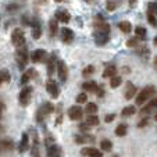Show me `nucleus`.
<instances>
[{
    "label": "nucleus",
    "mask_w": 157,
    "mask_h": 157,
    "mask_svg": "<svg viewBox=\"0 0 157 157\" xmlns=\"http://www.w3.org/2000/svg\"><path fill=\"white\" fill-rule=\"evenodd\" d=\"M156 93V88L153 85H147L139 92V95L136 96V106H143L147 100H150V98H153V95Z\"/></svg>",
    "instance_id": "1"
},
{
    "label": "nucleus",
    "mask_w": 157,
    "mask_h": 157,
    "mask_svg": "<svg viewBox=\"0 0 157 157\" xmlns=\"http://www.w3.org/2000/svg\"><path fill=\"white\" fill-rule=\"evenodd\" d=\"M54 110H56L54 104H52L50 101H44V103L42 104L40 107H39L38 113H36V121H38V122H42L48 116H50V114L53 113Z\"/></svg>",
    "instance_id": "2"
},
{
    "label": "nucleus",
    "mask_w": 157,
    "mask_h": 157,
    "mask_svg": "<svg viewBox=\"0 0 157 157\" xmlns=\"http://www.w3.org/2000/svg\"><path fill=\"white\" fill-rule=\"evenodd\" d=\"M15 61H17V64H18V68L24 71L25 67H27V64H28V50H27V46L17 49V52H15Z\"/></svg>",
    "instance_id": "3"
},
{
    "label": "nucleus",
    "mask_w": 157,
    "mask_h": 157,
    "mask_svg": "<svg viewBox=\"0 0 157 157\" xmlns=\"http://www.w3.org/2000/svg\"><path fill=\"white\" fill-rule=\"evenodd\" d=\"M11 43L14 44L15 48H24L25 46V35L24 31L21 28H15L11 33Z\"/></svg>",
    "instance_id": "4"
},
{
    "label": "nucleus",
    "mask_w": 157,
    "mask_h": 157,
    "mask_svg": "<svg viewBox=\"0 0 157 157\" xmlns=\"http://www.w3.org/2000/svg\"><path fill=\"white\" fill-rule=\"evenodd\" d=\"M32 90L33 89L31 88V86H24L22 90L20 92V95H18V101H20V104L22 107L28 106V104L31 103V99H32Z\"/></svg>",
    "instance_id": "5"
},
{
    "label": "nucleus",
    "mask_w": 157,
    "mask_h": 157,
    "mask_svg": "<svg viewBox=\"0 0 157 157\" xmlns=\"http://www.w3.org/2000/svg\"><path fill=\"white\" fill-rule=\"evenodd\" d=\"M59 79L61 81V83H64L65 81L68 79V67L65 64L64 60H57V70H56Z\"/></svg>",
    "instance_id": "6"
},
{
    "label": "nucleus",
    "mask_w": 157,
    "mask_h": 157,
    "mask_svg": "<svg viewBox=\"0 0 157 157\" xmlns=\"http://www.w3.org/2000/svg\"><path fill=\"white\" fill-rule=\"evenodd\" d=\"M93 28H95V31H100V32H109L110 33V25L104 21V18L101 17V15H96L95 21H93Z\"/></svg>",
    "instance_id": "7"
},
{
    "label": "nucleus",
    "mask_w": 157,
    "mask_h": 157,
    "mask_svg": "<svg viewBox=\"0 0 157 157\" xmlns=\"http://www.w3.org/2000/svg\"><path fill=\"white\" fill-rule=\"evenodd\" d=\"M46 90L48 93L52 96L53 99H57L59 98V93H60V88H59V83L53 79H49L46 82Z\"/></svg>",
    "instance_id": "8"
},
{
    "label": "nucleus",
    "mask_w": 157,
    "mask_h": 157,
    "mask_svg": "<svg viewBox=\"0 0 157 157\" xmlns=\"http://www.w3.org/2000/svg\"><path fill=\"white\" fill-rule=\"evenodd\" d=\"M31 60L33 63H44L48 60V53H46L44 49H36L31 54Z\"/></svg>",
    "instance_id": "9"
},
{
    "label": "nucleus",
    "mask_w": 157,
    "mask_h": 157,
    "mask_svg": "<svg viewBox=\"0 0 157 157\" xmlns=\"http://www.w3.org/2000/svg\"><path fill=\"white\" fill-rule=\"evenodd\" d=\"M156 109H157V98H154V99H151V100L149 101L146 106H143L142 109H140L139 114L142 117H147L149 114H150L153 110H156Z\"/></svg>",
    "instance_id": "10"
},
{
    "label": "nucleus",
    "mask_w": 157,
    "mask_h": 157,
    "mask_svg": "<svg viewBox=\"0 0 157 157\" xmlns=\"http://www.w3.org/2000/svg\"><path fill=\"white\" fill-rule=\"evenodd\" d=\"M60 38H61V40L64 43H71L75 38V33L70 28H61L60 29Z\"/></svg>",
    "instance_id": "11"
},
{
    "label": "nucleus",
    "mask_w": 157,
    "mask_h": 157,
    "mask_svg": "<svg viewBox=\"0 0 157 157\" xmlns=\"http://www.w3.org/2000/svg\"><path fill=\"white\" fill-rule=\"evenodd\" d=\"M93 38H95V43L98 46H103L109 42V32H100V31H95L93 33Z\"/></svg>",
    "instance_id": "12"
},
{
    "label": "nucleus",
    "mask_w": 157,
    "mask_h": 157,
    "mask_svg": "<svg viewBox=\"0 0 157 157\" xmlns=\"http://www.w3.org/2000/svg\"><path fill=\"white\" fill-rule=\"evenodd\" d=\"M31 35H32V38L35 39V40H38L42 36V25L38 20H33L32 22H31Z\"/></svg>",
    "instance_id": "13"
},
{
    "label": "nucleus",
    "mask_w": 157,
    "mask_h": 157,
    "mask_svg": "<svg viewBox=\"0 0 157 157\" xmlns=\"http://www.w3.org/2000/svg\"><path fill=\"white\" fill-rule=\"evenodd\" d=\"M54 18H56L59 22H63V24H67L71 20V14H70L67 10H57L54 13Z\"/></svg>",
    "instance_id": "14"
},
{
    "label": "nucleus",
    "mask_w": 157,
    "mask_h": 157,
    "mask_svg": "<svg viewBox=\"0 0 157 157\" xmlns=\"http://www.w3.org/2000/svg\"><path fill=\"white\" fill-rule=\"evenodd\" d=\"M81 154L86 157H103V151L98 150L96 147H83L81 150Z\"/></svg>",
    "instance_id": "15"
},
{
    "label": "nucleus",
    "mask_w": 157,
    "mask_h": 157,
    "mask_svg": "<svg viewBox=\"0 0 157 157\" xmlns=\"http://www.w3.org/2000/svg\"><path fill=\"white\" fill-rule=\"evenodd\" d=\"M83 114V110L81 106H72L68 109V117L71 120H79Z\"/></svg>",
    "instance_id": "16"
},
{
    "label": "nucleus",
    "mask_w": 157,
    "mask_h": 157,
    "mask_svg": "<svg viewBox=\"0 0 157 157\" xmlns=\"http://www.w3.org/2000/svg\"><path fill=\"white\" fill-rule=\"evenodd\" d=\"M75 142L79 143V145L95 143V138H93L92 135H88V133H79V135H75Z\"/></svg>",
    "instance_id": "17"
},
{
    "label": "nucleus",
    "mask_w": 157,
    "mask_h": 157,
    "mask_svg": "<svg viewBox=\"0 0 157 157\" xmlns=\"http://www.w3.org/2000/svg\"><path fill=\"white\" fill-rule=\"evenodd\" d=\"M28 147H29V135H28L27 132H24L22 136H21L20 145H18V151H20V153H24V151L28 150Z\"/></svg>",
    "instance_id": "18"
},
{
    "label": "nucleus",
    "mask_w": 157,
    "mask_h": 157,
    "mask_svg": "<svg viewBox=\"0 0 157 157\" xmlns=\"http://www.w3.org/2000/svg\"><path fill=\"white\" fill-rule=\"evenodd\" d=\"M57 70V57L56 54H52L50 57H49V61H48V74L49 77H52V75L56 72Z\"/></svg>",
    "instance_id": "19"
},
{
    "label": "nucleus",
    "mask_w": 157,
    "mask_h": 157,
    "mask_svg": "<svg viewBox=\"0 0 157 157\" xmlns=\"http://www.w3.org/2000/svg\"><path fill=\"white\" fill-rule=\"evenodd\" d=\"M63 156V149L59 145H52L48 147V157H61Z\"/></svg>",
    "instance_id": "20"
},
{
    "label": "nucleus",
    "mask_w": 157,
    "mask_h": 157,
    "mask_svg": "<svg viewBox=\"0 0 157 157\" xmlns=\"http://www.w3.org/2000/svg\"><path fill=\"white\" fill-rule=\"evenodd\" d=\"M135 95H136V86L133 85L132 82H127V86H125V90H124V98L132 99Z\"/></svg>",
    "instance_id": "21"
},
{
    "label": "nucleus",
    "mask_w": 157,
    "mask_h": 157,
    "mask_svg": "<svg viewBox=\"0 0 157 157\" xmlns=\"http://www.w3.org/2000/svg\"><path fill=\"white\" fill-rule=\"evenodd\" d=\"M35 75H36L35 70H33V68H28L27 71L22 74V77H21V85H27V83L29 82V81L35 77Z\"/></svg>",
    "instance_id": "22"
},
{
    "label": "nucleus",
    "mask_w": 157,
    "mask_h": 157,
    "mask_svg": "<svg viewBox=\"0 0 157 157\" xmlns=\"http://www.w3.org/2000/svg\"><path fill=\"white\" fill-rule=\"evenodd\" d=\"M33 133V143H32V157H42L40 156V151H39V139H38V135H36L35 131H32Z\"/></svg>",
    "instance_id": "23"
},
{
    "label": "nucleus",
    "mask_w": 157,
    "mask_h": 157,
    "mask_svg": "<svg viewBox=\"0 0 157 157\" xmlns=\"http://www.w3.org/2000/svg\"><path fill=\"white\" fill-rule=\"evenodd\" d=\"M98 82L95 81H88V82H83L82 83V89L86 90V92H96V89H98Z\"/></svg>",
    "instance_id": "24"
},
{
    "label": "nucleus",
    "mask_w": 157,
    "mask_h": 157,
    "mask_svg": "<svg viewBox=\"0 0 157 157\" xmlns=\"http://www.w3.org/2000/svg\"><path fill=\"white\" fill-rule=\"evenodd\" d=\"M57 29H59V21H57L56 18H52V20L49 21V33H50V36L56 35Z\"/></svg>",
    "instance_id": "25"
},
{
    "label": "nucleus",
    "mask_w": 157,
    "mask_h": 157,
    "mask_svg": "<svg viewBox=\"0 0 157 157\" xmlns=\"http://www.w3.org/2000/svg\"><path fill=\"white\" fill-rule=\"evenodd\" d=\"M116 72H117L116 65L110 64V65H107L106 68H104V71H103V78H111V77H114V75H116Z\"/></svg>",
    "instance_id": "26"
},
{
    "label": "nucleus",
    "mask_w": 157,
    "mask_h": 157,
    "mask_svg": "<svg viewBox=\"0 0 157 157\" xmlns=\"http://www.w3.org/2000/svg\"><path fill=\"white\" fill-rule=\"evenodd\" d=\"M0 147L3 149V150H13L14 149V142H13L11 139H3L2 142H0Z\"/></svg>",
    "instance_id": "27"
},
{
    "label": "nucleus",
    "mask_w": 157,
    "mask_h": 157,
    "mask_svg": "<svg viewBox=\"0 0 157 157\" xmlns=\"http://www.w3.org/2000/svg\"><path fill=\"white\" fill-rule=\"evenodd\" d=\"M118 28L122 31V32L129 33L131 29H132V24H131L129 21H121V22L118 24Z\"/></svg>",
    "instance_id": "28"
},
{
    "label": "nucleus",
    "mask_w": 157,
    "mask_h": 157,
    "mask_svg": "<svg viewBox=\"0 0 157 157\" xmlns=\"http://www.w3.org/2000/svg\"><path fill=\"white\" fill-rule=\"evenodd\" d=\"M135 113H136V109H135V106H127L125 109H122L121 116L122 117H131V116H133Z\"/></svg>",
    "instance_id": "29"
},
{
    "label": "nucleus",
    "mask_w": 157,
    "mask_h": 157,
    "mask_svg": "<svg viewBox=\"0 0 157 157\" xmlns=\"http://www.w3.org/2000/svg\"><path fill=\"white\" fill-rule=\"evenodd\" d=\"M85 122L88 125H90V127H96V125H99V117H96V114L88 116L86 120H85Z\"/></svg>",
    "instance_id": "30"
},
{
    "label": "nucleus",
    "mask_w": 157,
    "mask_h": 157,
    "mask_svg": "<svg viewBox=\"0 0 157 157\" xmlns=\"http://www.w3.org/2000/svg\"><path fill=\"white\" fill-rule=\"evenodd\" d=\"M127 132H128V127L125 124H120L118 127L116 128V135L117 136H125L127 135Z\"/></svg>",
    "instance_id": "31"
},
{
    "label": "nucleus",
    "mask_w": 157,
    "mask_h": 157,
    "mask_svg": "<svg viewBox=\"0 0 157 157\" xmlns=\"http://www.w3.org/2000/svg\"><path fill=\"white\" fill-rule=\"evenodd\" d=\"M85 113L88 116H92V114H96L98 113V106L95 103H88L85 107Z\"/></svg>",
    "instance_id": "32"
},
{
    "label": "nucleus",
    "mask_w": 157,
    "mask_h": 157,
    "mask_svg": "<svg viewBox=\"0 0 157 157\" xmlns=\"http://www.w3.org/2000/svg\"><path fill=\"white\" fill-rule=\"evenodd\" d=\"M100 149H101V151H111V149H113V143L110 142L109 139H103L100 142Z\"/></svg>",
    "instance_id": "33"
},
{
    "label": "nucleus",
    "mask_w": 157,
    "mask_h": 157,
    "mask_svg": "<svg viewBox=\"0 0 157 157\" xmlns=\"http://www.w3.org/2000/svg\"><path fill=\"white\" fill-rule=\"evenodd\" d=\"M135 33H136V38L140 40H145L146 39V29L143 27H136L135 28Z\"/></svg>",
    "instance_id": "34"
},
{
    "label": "nucleus",
    "mask_w": 157,
    "mask_h": 157,
    "mask_svg": "<svg viewBox=\"0 0 157 157\" xmlns=\"http://www.w3.org/2000/svg\"><path fill=\"white\" fill-rule=\"evenodd\" d=\"M121 82H122V78L120 77V75H114V77H111L110 86H111V88H118V86L121 85Z\"/></svg>",
    "instance_id": "35"
},
{
    "label": "nucleus",
    "mask_w": 157,
    "mask_h": 157,
    "mask_svg": "<svg viewBox=\"0 0 157 157\" xmlns=\"http://www.w3.org/2000/svg\"><path fill=\"white\" fill-rule=\"evenodd\" d=\"M93 72H95V67L93 65H88V67H85L82 71V75L83 77H89V75H92Z\"/></svg>",
    "instance_id": "36"
},
{
    "label": "nucleus",
    "mask_w": 157,
    "mask_h": 157,
    "mask_svg": "<svg viewBox=\"0 0 157 157\" xmlns=\"http://www.w3.org/2000/svg\"><path fill=\"white\" fill-rule=\"evenodd\" d=\"M139 54L143 57L145 60H147V57H149V54H150V50H149L146 46H142V48L139 49Z\"/></svg>",
    "instance_id": "37"
},
{
    "label": "nucleus",
    "mask_w": 157,
    "mask_h": 157,
    "mask_svg": "<svg viewBox=\"0 0 157 157\" xmlns=\"http://www.w3.org/2000/svg\"><path fill=\"white\" fill-rule=\"evenodd\" d=\"M0 75H2V79H3V82H10V79H11V77H10V74H9V71L7 70H2L0 71Z\"/></svg>",
    "instance_id": "38"
},
{
    "label": "nucleus",
    "mask_w": 157,
    "mask_h": 157,
    "mask_svg": "<svg viewBox=\"0 0 157 157\" xmlns=\"http://www.w3.org/2000/svg\"><path fill=\"white\" fill-rule=\"evenodd\" d=\"M147 13H150V14H153V15L157 17V3H149Z\"/></svg>",
    "instance_id": "39"
},
{
    "label": "nucleus",
    "mask_w": 157,
    "mask_h": 157,
    "mask_svg": "<svg viewBox=\"0 0 157 157\" xmlns=\"http://www.w3.org/2000/svg\"><path fill=\"white\" fill-rule=\"evenodd\" d=\"M88 101V95H85V93H79V95L77 96V103L79 104H83Z\"/></svg>",
    "instance_id": "40"
},
{
    "label": "nucleus",
    "mask_w": 157,
    "mask_h": 157,
    "mask_svg": "<svg viewBox=\"0 0 157 157\" xmlns=\"http://www.w3.org/2000/svg\"><path fill=\"white\" fill-rule=\"evenodd\" d=\"M138 42H139V39L138 38H131V39H128L127 40V46L128 48H135L138 44Z\"/></svg>",
    "instance_id": "41"
},
{
    "label": "nucleus",
    "mask_w": 157,
    "mask_h": 157,
    "mask_svg": "<svg viewBox=\"0 0 157 157\" xmlns=\"http://www.w3.org/2000/svg\"><path fill=\"white\" fill-rule=\"evenodd\" d=\"M147 21L150 22L151 25H154V27H157V20H156V15L150 14V13H147Z\"/></svg>",
    "instance_id": "42"
},
{
    "label": "nucleus",
    "mask_w": 157,
    "mask_h": 157,
    "mask_svg": "<svg viewBox=\"0 0 157 157\" xmlns=\"http://www.w3.org/2000/svg\"><path fill=\"white\" fill-rule=\"evenodd\" d=\"M78 128H79L82 132H88V131L90 129V125H88L86 122H82V124H79V127H78Z\"/></svg>",
    "instance_id": "43"
},
{
    "label": "nucleus",
    "mask_w": 157,
    "mask_h": 157,
    "mask_svg": "<svg viewBox=\"0 0 157 157\" xmlns=\"http://www.w3.org/2000/svg\"><path fill=\"white\" fill-rule=\"evenodd\" d=\"M116 9H117L116 2H109V3H107V10H109V11H114Z\"/></svg>",
    "instance_id": "44"
},
{
    "label": "nucleus",
    "mask_w": 157,
    "mask_h": 157,
    "mask_svg": "<svg viewBox=\"0 0 157 157\" xmlns=\"http://www.w3.org/2000/svg\"><path fill=\"white\" fill-rule=\"evenodd\" d=\"M114 118H116V114H107V116L104 117V121H106V122H111Z\"/></svg>",
    "instance_id": "45"
},
{
    "label": "nucleus",
    "mask_w": 157,
    "mask_h": 157,
    "mask_svg": "<svg viewBox=\"0 0 157 157\" xmlns=\"http://www.w3.org/2000/svg\"><path fill=\"white\" fill-rule=\"evenodd\" d=\"M147 118H146V117H143V120L142 121H139V124H138V127L139 128H143V127H146V125H147Z\"/></svg>",
    "instance_id": "46"
},
{
    "label": "nucleus",
    "mask_w": 157,
    "mask_h": 157,
    "mask_svg": "<svg viewBox=\"0 0 157 157\" xmlns=\"http://www.w3.org/2000/svg\"><path fill=\"white\" fill-rule=\"evenodd\" d=\"M96 92H98V96H99V98H103V96H104V90H103V88H101V86L96 89Z\"/></svg>",
    "instance_id": "47"
},
{
    "label": "nucleus",
    "mask_w": 157,
    "mask_h": 157,
    "mask_svg": "<svg viewBox=\"0 0 157 157\" xmlns=\"http://www.w3.org/2000/svg\"><path fill=\"white\" fill-rule=\"evenodd\" d=\"M22 24H24V25H28V24H31L29 18H27V15H22Z\"/></svg>",
    "instance_id": "48"
},
{
    "label": "nucleus",
    "mask_w": 157,
    "mask_h": 157,
    "mask_svg": "<svg viewBox=\"0 0 157 157\" xmlns=\"http://www.w3.org/2000/svg\"><path fill=\"white\" fill-rule=\"evenodd\" d=\"M136 2H138V0H128V3H129V7H132V9H133V7L136 6Z\"/></svg>",
    "instance_id": "49"
},
{
    "label": "nucleus",
    "mask_w": 157,
    "mask_h": 157,
    "mask_svg": "<svg viewBox=\"0 0 157 157\" xmlns=\"http://www.w3.org/2000/svg\"><path fill=\"white\" fill-rule=\"evenodd\" d=\"M3 110H4V104L0 101V118H2V113H3Z\"/></svg>",
    "instance_id": "50"
},
{
    "label": "nucleus",
    "mask_w": 157,
    "mask_h": 157,
    "mask_svg": "<svg viewBox=\"0 0 157 157\" xmlns=\"http://www.w3.org/2000/svg\"><path fill=\"white\" fill-rule=\"evenodd\" d=\"M54 2H56V3H67L68 0H54Z\"/></svg>",
    "instance_id": "51"
},
{
    "label": "nucleus",
    "mask_w": 157,
    "mask_h": 157,
    "mask_svg": "<svg viewBox=\"0 0 157 157\" xmlns=\"http://www.w3.org/2000/svg\"><path fill=\"white\" fill-rule=\"evenodd\" d=\"M153 63H154V68H156V71H157V56L154 57V61Z\"/></svg>",
    "instance_id": "52"
},
{
    "label": "nucleus",
    "mask_w": 157,
    "mask_h": 157,
    "mask_svg": "<svg viewBox=\"0 0 157 157\" xmlns=\"http://www.w3.org/2000/svg\"><path fill=\"white\" fill-rule=\"evenodd\" d=\"M86 3H93V0H85Z\"/></svg>",
    "instance_id": "53"
},
{
    "label": "nucleus",
    "mask_w": 157,
    "mask_h": 157,
    "mask_svg": "<svg viewBox=\"0 0 157 157\" xmlns=\"http://www.w3.org/2000/svg\"><path fill=\"white\" fill-rule=\"evenodd\" d=\"M154 44H156V46H157V36H156V38H154Z\"/></svg>",
    "instance_id": "54"
},
{
    "label": "nucleus",
    "mask_w": 157,
    "mask_h": 157,
    "mask_svg": "<svg viewBox=\"0 0 157 157\" xmlns=\"http://www.w3.org/2000/svg\"><path fill=\"white\" fill-rule=\"evenodd\" d=\"M154 118H156V121H157V114H156V117H154Z\"/></svg>",
    "instance_id": "55"
}]
</instances>
